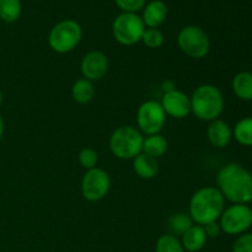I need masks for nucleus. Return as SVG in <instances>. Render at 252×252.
<instances>
[{"mask_svg":"<svg viewBox=\"0 0 252 252\" xmlns=\"http://www.w3.org/2000/svg\"><path fill=\"white\" fill-rule=\"evenodd\" d=\"M217 184L224 198L234 204H248L252 201V175L240 164L230 162L221 167Z\"/></svg>","mask_w":252,"mask_h":252,"instance_id":"obj_1","label":"nucleus"},{"mask_svg":"<svg viewBox=\"0 0 252 252\" xmlns=\"http://www.w3.org/2000/svg\"><path fill=\"white\" fill-rule=\"evenodd\" d=\"M225 198L218 187H202L189 201V217L197 225L217 221L224 212Z\"/></svg>","mask_w":252,"mask_h":252,"instance_id":"obj_2","label":"nucleus"},{"mask_svg":"<svg viewBox=\"0 0 252 252\" xmlns=\"http://www.w3.org/2000/svg\"><path fill=\"white\" fill-rule=\"evenodd\" d=\"M191 100V113L198 120L212 122L218 120L224 111V97L217 86L204 84L193 91Z\"/></svg>","mask_w":252,"mask_h":252,"instance_id":"obj_3","label":"nucleus"},{"mask_svg":"<svg viewBox=\"0 0 252 252\" xmlns=\"http://www.w3.org/2000/svg\"><path fill=\"white\" fill-rule=\"evenodd\" d=\"M142 132L133 126H121L110 138V149L116 158L133 160L143 152Z\"/></svg>","mask_w":252,"mask_h":252,"instance_id":"obj_4","label":"nucleus"},{"mask_svg":"<svg viewBox=\"0 0 252 252\" xmlns=\"http://www.w3.org/2000/svg\"><path fill=\"white\" fill-rule=\"evenodd\" d=\"M83 30L75 20L66 19L54 25L48 34V44L59 54L69 53L81 41Z\"/></svg>","mask_w":252,"mask_h":252,"instance_id":"obj_5","label":"nucleus"},{"mask_svg":"<svg viewBox=\"0 0 252 252\" xmlns=\"http://www.w3.org/2000/svg\"><path fill=\"white\" fill-rule=\"evenodd\" d=\"M145 25L137 14L122 12L112 24V33L116 41L122 46H133L142 41Z\"/></svg>","mask_w":252,"mask_h":252,"instance_id":"obj_6","label":"nucleus"},{"mask_svg":"<svg viewBox=\"0 0 252 252\" xmlns=\"http://www.w3.org/2000/svg\"><path fill=\"white\" fill-rule=\"evenodd\" d=\"M180 49L186 56L193 59H202L211 49V41L203 29L194 25H189L181 29L177 36Z\"/></svg>","mask_w":252,"mask_h":252,"instance_id":"obj_7","label":"nucleus"},{"mask_svg":"<svg viewBox=\"0 0 252 252\" xmlns=\"http://www.w3.org/2000/svg\"><path fill=\"white\" fill-rule=\"evenodd\" d=\"M221 231L228 235H241L252 225V211L248 204H233L224 209L219 218Z\"/></svg>","mask_w":252,"mask_h":252,"instance_id":"obj_8","label":"nucleus"},{"mask_svg":"<svg viewBox=\"0 0 252 252\" xmlns=\"http://www.w3.org/2000/svg\"><path fill=\"white\" fill-rule=\"evenodd\" d=\"M166 122V113L160 102L149 100L143 102L137 111V125L147 135L159 134Z\"/></svg>","mask_w":252,"mask_h":252,"instance_id":"obj_9","label":"nucleus"},{"mask_svg":"<svg viewBox=\"0 0 252 252\" xmlns=\"http://www.w3.org/2000/svg\"><path fill=\"white\" fill-rule=\"evenodd\" d=\"M111 189L110 175L100 167L86 170L81 180V194L89 202H98L107 196Z\"/></svg>","mask_w":252,"mask_h":252,"instance_id":"obj_10","label":"nucleus"},{"mask_svg":"<svg viewBox=\"0 0 252 252\" xmlns=\"http://www.w3.org/2000/svg\"><path fill=\"white\" fill-rule=\"evenodd\" d=\"M160 105L164 108L166 115L177 118V120L186 118L191 113V100H189V96H187L182 91L176 90V89L166 91L164 96H162Z\"/></svg>","mask_w":252,"mask_h":252,"instance_id":"obj_11","label":"nucleus"},{"mask_svg":"<svg viewBox=\"0 0 252 252\" xmlns=\"http://www.w3.org/2000/svg\"><path fill=\"white\" fill-rule=\"evenodd\" d=\"M80 69L84 78L90 80L91 83L101 80L108 71L107 57L102 52H89L81 61Z\"/></svg>","mask_w":252,"mask_h":252,"instance_id":"obj_12","label":"nucleus"},{"mask_svg":"<svg viewBox=\"0 0 252 252\" xmlns=\"http://www.w3.org/2000/svg\"><path fill=\"white\" fill-rule=\"evenodd\" d=\"M209 143L216 148H225L233 139V130L226 122L221 120L212 121L207 128Z\"/></svg>","mask_w":252,"mask_h":252,"instance_id":"obj_13","label":"nucleus"},{"mask_svg":"<svg viewBox=\"0 0 252 252\" xmlns=\"http://www.w3.org/2000/svg\"><path fill=\"white\" fill-rule=\"evenodd\" d=\"M167 16V6L162 0H153L144 6L142 20L148 29H158Z\"/></svg>","mask_w":252,"mask_h":252,"instance_id":"obj_14","label":"nucleus"},{"mask_svg":"<svg viewBox=\"0 0 252 252\" xmlns=\"http://www.w3.org/2000/svg\"><path fill=\"white\" fill-rule=\"evenodd\" d=\"M133 169L140 179L150 180L159 172V162L155 158L140 153L133 159Z\"/></svg>","mask_w":252,"mask_h":252,"instance_id":"obj_15","label":"nucleus"},{"mask_svg":"<svg viewBox=\"0 0 252 252\" xmlns=\"http://www.w3.org/2000/svg\"><path fill=\"white\" fill-rule=\"evenodd\" d=\"M207 235L202 225H192L182 235L181 244L184 249L189 252H198L204 248L207 243Z\"/></svg>","mask_w":252,"mask_h":252,"instance_id":"obj_16","label":"nucleus"},{"mask_svg":"<svg viewBox=\"0 0 252 252\" xmlns=\"http://www.w3.org/2000/svg\"><path fill=\"white\" fill-rule=\"evenodd\" d=\"M233 91L240 100H252V73L241 71L233 79Z\"/></svg>","mask_w":252,"mask_h":252,"instance_id":"obj_17","label":"nucleus"},{"mask_svg":"<svg viewBox=\"0 0 252 252\" xmlns=\"http://www.w3.org/2000/svg\"><path fill=\"white\" fill-rule=\"evenodd\" d=\"M167 152V140L164 135L159 134H153L147 135L143 142V152L144 154L149 155V157L158 158L162 157L165 153Z\"/></svg>","mask_w":252,"mask_h":252,"instance_id":"obj_18","label":"nucleus"},{"mask_svg":"<svg viewBox=\"0 0 252 252\" xmlns=\"http://www.w3.org/2000/svg\"><path fill=\"white\" fill-rule=\"evenodd\" d=\"M94 95H95V88H94L93 83L88 79H78L73 84L71 96H73L74 101H76L78 103H81V105L89 103L94 98Z\"/></svg>","mask_w":252,"mask_h":252,"instance_id":"obj_19","label":"nucleus"},{"mask_svg":"<svg viewBox=\"0 0 252 252\" xmlns=\"http://www.w3.org/2000/svg\"><path fill=\"white\" fill-rule=\"evenodd\" d=\"M233 137L239 144L244 147H252V117L239 121L233 130Z\"/></svg>","mask_w":252,"mask_h":252,"instance_id":"obj_20","label":"nucleus"},{"mask_svg":"<svg viewBox=\"0 0 252 252\" xmlns=\"http://www.w3.org/2000/svg\"><path fill=\"white\" fill-rule=\"evenodd\" d=\"M22 11L21 0H0V19L11 24L20 17Z\"/></svg>","mask_w":252,"mask_h":252,"instance_id":"obj_21","label":"nucleus"},{"mask_svg":"<svg viewBox=\"0 0 252 252\" xmlns=\"http://www.w3.org/2000/svg\"><path fill=\"white\" fill-rule=\"evenodd\" d=\"M167 225H169V230L171 231L172 235H184L192 225H193V220L189 217V214L187 213H176L174 216H171L167 221Z\"/></svg>","mask_w":252,"mask_h":252,"instance_id":"obj_22","label":"nucleus"},{"mask_svg":"<svg viewBox=\"0 0 252 252\" xmlns=\"http://www.w3.org/2000/svg\"><path fill=\"white\" fill-rule=\"evenodd\" d=\"M155 252H185V249L177 236L172 234H165L158 239Z\"/></svg>","mask_w":252,"mask_h":252,"instance_id":"obj_23","label":"nucleus"},{"mask_svg":"<svg viewBox=\"0 0 252 252\" xmlns=\"http://www.w3.org/2000/svg\"><path fill=\"white\" fill-rule=\"evenodd\" d=\"M142 42L150 49L159 48L164 43V34L158 29H145L142 36Z\"/></svg>","mask_w":252,"mask_h":252,"instance_id":"obj_24","label":"nucleus"},{"mask_svg":"<svg viewBox=\"0 0 252 252\" xmlns=\"http://www.w3.org/2000/svg\"><path fill=\"white\" fill-rule=\"evenodd\" d=\"M79 164L86 170H90L96 167L98 161V155L96 153V150H94L93 148H84L79 153Z\"/></svg>","mask_w":252,"mask_h":252,"instance_id":"obj_25","label":"nucleus"},{"mask_svg":"<svg viewBox=\"0 0 252 252\" xmlns=\"http://www.w3.org/2000/svg\"><path fill=\"white\" fill-rule=\"evenodd\" d=\"M115 1L123 12H130V14H137L145 6V0H115Z\"/></svg>","mask_w":252,"mask_h":252,"instance_id":"obj_26","label":"nucleus"},{"mask_svg":"<svg viewBox=\"0 0 252 252\" xmlns=\"http://www.w3.org/2000/svg\"><path fill=\"white\" fill-rule=\"evenodd\" d=\"M233 252H252V234H241L234 243Z\"/></svg>","mask_w":252,"mask_h":252,"instance_id":"obj_27","label":"nucleus"},{"mask_svg":"<svg viewBox=\"0 0 252 252\" xmlns=\"http://www.w3.org/2000/svg\"><path fill=\"white\" fill-rule=\"evenodd\" d=\"M203 229L207 238H211V239L218 238V235L221 231L220 225H219V223H217V221H212V223L206 224V225H203Z\"/></svg>","mask_w":252,"mask_h":252,"instance_id":"obj_28","label":"nucleus"},{"mask_svg":"<svg viewBox=\"0 0 252 252\" xmlns=\"http://www.w3.org/2000/svg\"><path fill=\"white\" fill-rule=\"evenodd\" d=\"M4 132H5L4 120H2L1 115H0V140H1V139H2V137H4Z\"/></svg>","mask_w":252,"mask_h":252,"instance_id":"obj_29","label":"nucleus"},{"mask_svg":"<svg viewBox=\"0 0 252 252\" xmlns=\"http://www.w3.org/2000/svg\"><path fill=\"white\" fill-rule=\"evenodd\" d=\"M2 102H4V95H2V91L0 90V107L2 106Z\"/></svg>","mask_w":252,"mask_h":252,"instance_id":"obj_30","label":"nucleus"}]
</instances>
